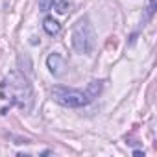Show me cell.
<instances>
[{
	"mask_svg": "<svg viewBox=\"0 0 157 157\" xmlns=\"http://www.w3.org/2000/svg\"><path fill=\"white\" fill-rule=\"evenodd\" d=\"M52 8H54L59 15H65V13L70 10V2H68V0H56V2L52 4Z\"/></svg>",
	"mask_w": 157,
	"mask_h": 157,
	"instance_id": "8992f818",
	"label": "cell"
},
{
	"mask_svg": "<svg viewBox=\"0 0 157 157\" xmlns=\"http://www.w3.org/2000/svg\"><path fill=\"white\" fill-rule=\"evenodd\" d=\"M133 155H137V157H139V155H142V157H144V151H140V150H135V151H133Z\"/></svg>",
	"mask_w": 157,
	"mask_h": 157,
	"instance_id": "9c48e42d",
	"label": "cell"
},
{
	"mask_svg": "<svg viewBox=\"0 0 157 157\" xmlns=\"http://www.w3.org/2000/svg\"><path fill=\"white\" fill-rule=\"evenodd\" d=\"M54 2H56V0H39V11H43V13L50 11Z\"/></svg>",
	"mask_w": 157,
	"mask_h": 157,
	"instance_id": "ba28073f",
	"label": "cell"
},
{
	"mask_svg": "<svg viewBox=\"0 0 157 157\" xmlns=\"http://www.w3.org/2000/svg\"><path fill=\"white\" fill-rule=\"evenodd\" d=\"M153 13H155V0H148V6H146V13H144L142 21H140V22H142V26L150 22V19L153 17Z\"/></svg>",
	"mask_w": 157,
	"mask_h": 157,
	"instance_id": "52a82bcc",
	"label": "cell"
},
{
	"mask_svg": "<svg viewBox=\"0 0 157 157\" xmlns=\"http://www.w3.org/2000/svg\"><path fill=\"white\" fill-rule=\"evenodd\" d=\"M0 98L24 113H30L33 107V89L30 80L22 72L11 70L0 83Z\"/></svg>",
	"mask_w": 157,
	"mask_h": 157,
	"instance_id": "6da1fadb",
	"label": "cell"
},
{
	"mask_svg": "<svg viewBox=\"0 0 157 157\" xmlns=\"http://www.w3.org/2000/svg\"><path fill=\"white\" fill-rule=\"evenodd\" d=\"M43 28H44V32H46L48 35H57V33L61 32V24H59L56 19H52V17H46V19L43 21Z\"/></svg>",
	"mask_w": 157,
	"mask_h": 157,
	"instance_id": "5b68a950",
	"label": "cell"
},
{
	"mask_svg": "<svg viewBox=\"0 0 157 157\" xmlns=\"http://www.w3.org/2000/svg\"><path fill=\"white\" fill-rule=\"evenodd\" d=\"M46 65H48V68H50V72L54 76H63V72H65V61H63V57L59 54H56V52L50 54L48 59H46Z\"/></svg>",
	"mask_w": 157,
	"mask_h": 157,
	"instance_id": "277c9868",
	"label": "cell"
},
{
	"mask_svg": "<svg viewBox=\"0 0 157 157\" xmlns=\"http://www.w3.org/2000/svg\"><path fill=\"white\" fill-rule=\"evenodd\" d=\"M96 44V35L91 21L87 17L80 19L72 28V48L78 54H91Z\"/></svg>",
	"mask_w": 157,
	"mask_h": 157,
	"instance_id": "3957f363",
	"label": "cell"
},
{
	"mask_svg": "<svg viewBox=\"0 0 157 157\" xmlns=\"http://www.w3.org/2000/svg\"><path fill=\"white\" fill-rule=\"evenodd\" d=\"M104 82H91L85 91H78V89H67V87H54L52 89V100L57 102L63 107H83L89 105L98 94L102 93Z\"/></svg>",
	"mask_w": 157,
	"mask_h": 157,
	"instance_id": "7a4b0ae2",
	"label": "cell"
}]
</instances>
